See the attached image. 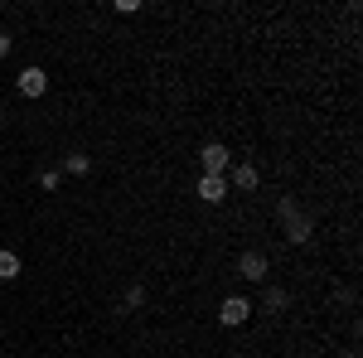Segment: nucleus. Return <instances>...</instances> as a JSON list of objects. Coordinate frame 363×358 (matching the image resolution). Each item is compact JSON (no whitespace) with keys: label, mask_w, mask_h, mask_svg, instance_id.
Wrapping results in <instances>:
<instances>
[{"label":"nucleus","mask_w":363,"mask_h":358,"mask_svg":"<svg viewBox=\"0 0 363 358\" xmlns=\"http://www.w3.org/2000/svg\"><path fill=\"white\" fill-rule=\"evenodd\" d=\"M223 194H228V179H223V174H203V179H199V198H203V203H218Z\"/></svg>","instance_id":"nucleus-4"},{"label":"nucleus","mask_w":363,"mask_h":358,"mask_svg":"<svg viewBox=\"0 0 363 358\" xmlns=\"http://www.w3.org/2000/svg\"><path fill=\"white\" fill-rule=\"evenodd\" d=\"M20 272H25V267H20V257H15V252H0V281H15Z\"/></svg>","instance_id":"nucleus-8"},{"label":"nucleus","mask_w":363,"mask_h":358,"mask_svg":"<svg viewBox=\"0 0 363 358\" xmlns=\"http://www.w3.org/2000/svg\"><path fill=\"white\" fill-rule=\"evenodd\" d=\"M257 179H262V169L252 165V160H242V165H233V184H238V189H257Z\"/></svg>","instance_id":"nucleus-6"},{"label":"nucleus","mask_w":363,"mask_h":358,"mask_svg":"<svg viewBox=\"0 0 363 358\" xmlns=\"http://www.w3.org/2000/svg\"><path fill=\"white\" fill-rule=\"evenodd\" d=\"M15 87H20L25 97H44V87H49V73H44V68H25V73L15 78Z\"/></svg>","instance_id":"nucleus-3"},{"label":"nucleus","mask_w":363,"mask_h":358,"mask_svg":"<svg viewBox=\"0 0 363 358\" xmlns=\"http://www.w3.org/2000/svg\"><path fill=\"white\" fill-rule=\"evenodd\" d=\"M63 169H68V174H87V169H92V160H87V155H68V160H63Z\"/></svg>","instance_id":"nucleus-9"},{"label":"nucleus","mask_w":363,"mask_h":358,"mask_svg":"<svg viewBox=\"0 0 363 358\" xmlns=\"http://www.w3.org/2000/svg\"><path fill=\"white\" fill-rule=\"evenodd\" d=\"M10 54V34H0V58Z\"/></svg>","instance_id":"nucleus-11"},{"label":"nucleus","mask_w":363,"mask_h":358,"mask_svg":"<svg viewBox=\"0 0 363 358\" xmlns=\"http://www.w3.org/2000/svg\"><path fill=\"white\" fill-rule=\"evenodd\" d=\"M238 272L247 276V281H262V276H267V257H262V252H247V257L238 262Z\"/></svg>","instance_id":"nucleus-7"},{"label":"nucleus","mask_w":363,"mask_h":358,"mask_svg":"<svg viewBox=\"0 0 363 358\" xmlns=\"http://www.w3.org/2000/svg\"><path fill=\"white\" fill-rule=\"evenodd\" d=\"M262 305H267V310H281V305H286V291H281V286H272V291H267V301H262Z\"/></svg>","instance_id":"nucleus-10"},{"label":"nucleus","mask_w":363,"mask_h":358,"mask_svg":"<svg viewBox=\"0 0 363 358\" xmlns=\"http://www.w3.org/2000/svg\"><path fill=\"white\" fill-rule=\"evenodd\" d=\"M286 237H291V242H310V218L306 213H286Z\"/></svg>","instance_id":"nucleus-5"},{"label":"nucleus","mask_w":363,"mask_h":358,"mask_svg":"<svg viewBox=\"0 0 363 358\" xmlns=\"http://www.w3.org/2000/svg\"><path fill=\"white\" fill-rule=\"evenodd\" d=\"M218 320H223V325H247V320H252V301H242V296H228L223 310H218Z\"/></svg>","instance_id":"nucleus-2"},{"label":"nucleus","mask_w":363,"mask_h":358,"mask_svg":"<svg viewBox=\"0 0 363 358\" xmlns=\"http://www.w3.org/2000/svg\"><path fill=\"white\" fill-rule=\"evenodd\" d=\"M199 160H203V174H223V169L233 165V155H228V145H218V140H208V145L199 150Z\"/></svg>","instance_id":"nucleus-1"}]
</instances>
